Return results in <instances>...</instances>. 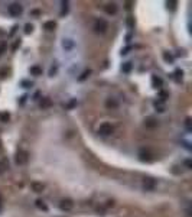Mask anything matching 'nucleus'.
Masks as SVG:
<instances>
[{"label":"nucleus","mask_w":192,"mask_h":217,"mask_svg":"<svg viewBox=\"0 0 192 217\" xmlns=\"http://www.w3.org/2000/svg\"><path fill=\"white\" fill-rule=\"evenodd\" d=\"M22 12H23V8H22L20 3H12V5L9 6V13H10V16L18 18L19 15H22Z\"/></svg>","instance_id":"obj_1"},{"label":"nucleus","mask_w":192,"mask_h":217,"mask_svg":"<svg viewBox=\"0 0 192 217\" xmlns=\"http://www.w3.org/2000/svg\"><path fill=\"white\" fill-rule=\"evenodd\" d=\"M94 29H95V32H98V33H104V32L107 31V22H106V20H103V19L95 20V23H94Z\"/></svg>","instance_id":"obj_2"},{"label":"nucleus","mask_w":192,"mask_h":217,"mask_svg":"<svg viewBox=\"0 0 192 217\" xmlns=\"http://www.w3.org/2000/svg\"><path fill=\"white\" fill-rule=\"evenodd\" d=\"M98 133H100V135H104V136L111 135V133H113V126H111L110 123H103V125H100V128H98Z\"/></svg>","instance_id":"obj_3"},{"label":"nucleus","mask_w":192,"mask_h":217,"mask_svg":"<svg viewBox=\"0 0 192 217\" xmlns=\"http://www.w3.org/2000/svg\"><path fill=\"white\" fill-rule=\"evenodd\" d=\"M59 207H61V210H64V211H69V210H72V207H74V201H72L71 198H64V200L61 201Z\"/></svg>","instance_id":"obj_4"},{"label":"nucleus","mask_w":192,"mask_h":217,"mask_svg":"<svg viewBox=\"0 0 192 217\" xmlns=\"http://www.w3.org/2000/svg\"><path fill=\"white\" fill-rule=\"evenodd\" d=\"M28 162V152L25 151H19L18 155H16V164L18 165H23Z\"/></svg>","instance_id":"obj_5"},{"label":"nucleus","mask_w":192,"mask_h":217,"mask_svg":"<svg viewBox=\"0 0 192 217\" xmlns=\"http://www.w3.org/2000/svg\"><path fill=\"white\" fill-rule=\"evenodd\" d=\"M155 185H156V182H155V179H152V178H146V179L143 181V188L147 190V191H152V190L155 188Z\"/></svg>","instance_id":"obj_6"},{"label":"nucleus","mask_w":192,"mask_h":217,"mask_svg":"<svg viewBox=\"0 0 192 217\" xmlns=\"http://www.w3.org/2000/svg\"><path fill=\"white\" fill-rule=\"evenodd\" d=\"M104 10H106V13H109V15H116V13H117V5H116V3H109V5H106Z\"/></svg>","instance_id":"obj_7"},{"label":"nucleus","mask_w":192,"mask_h":217,"mask_svg":"<svg viewBox=\"0 0 192 217\" xmlns=\"http://www.w3.org/2000/svg\"><path fill=\"white\" fill-rule=\"evenodd\" d=\"M31 188H32V191H35V192H42V191L45 190V185H43L42 182H32V184H31Z\"/></svg>","instance_id":"obj_8"},{"label":"nucleus","mask_w":192,"mask_h":217,"mask_svg":"<svg viewBox=\"0 0 192 217\" xmlns=\"http://www.w3.org/2000/svg\"><path fill=\"white\" fill-rule=\"evenodd\" d=\"M39 106H41V108H49V107L52 106V101H51V98L45 97V98H42V100H41Z\"/></svg>","instance_id":"obj_9"},{"label":"nucleus","mask_w":192,"mask_h":217,"mask_svg":"<svg viewBox=\"0 0 192 217\" xmlns=\"http://www.w3.org/2000/svg\"><path fill=\"white\" fill-rule=\"evenodd\" d=\"M152 84H153V87H155V88H159V87H162L163 81H162V78H159V77L153 75V77H152Z\"/></svg>","instance_id":"obj_10"},{"label":"nucleus","mask_w":192,"mask_h":217,"mask_svg":"<svg viewBox=\"0 0 192 217\" xmlns=\"http://www.w3.org/2000/svg\"><path fill=\"white\" fill-rule=\"evenodd\" d=\"M31 74L39 77V75H42V68L38 67V65H33V67H31Z\"/></svg>","instance_id":"obj_11"},{"label":"nucleus","mask_w":192,"mask_h":217,"mask_svg":"<svg viewBox=\"0 0 192 217\" xmlns=\"http://www.w3.org/2000/svg\"><path fill=\"white\" fill-rule=\"evenodd\" d=\"M145 125H146V128H150V129H153V128H156V126H157V122H156L153 117H149V119H146Z\"/></svg>","instance_id":"obj_12"},{"label":"nucleus","mask_w":192,"mask_h":217,"mask_svg":"<svg viewBox=\"0 0 192 217\" xmlns=\"http://www.w3.org/2000/svg\"><path fill=\"white\" fill-rule=\"evenodd\" d=\"M139 156H140V159H142V161H147V162H150V161H152V155H150L149 152L142 151V152L139 154Z\"/></svg>","instance_id":"obj_13"},{"label":"nucleus","mask_w":192,"mask_h":217,"mask_svg":"<svg viewBox=\"0 0 192 217\" xmlns=\"http://www.w3.org/2000/svg\"><path fill=\"white\" fill-rule=\"evenodd\" d=\"M106 106H107L109 108H117L119 104H117V101H116L114 98H109V100L106 101Z\"/></svg>","instance_id":"obj_14"},{"label":"nucleus","mask_w":192,"mask_h":217,"mask_svg":"<svg viewBox=\"0 0 192 217\" xmlns=\"http://www.w3.org/2000/svg\"><path fill=\"white\" fill-rule=\"evenodd\" d=\"M7 168H9V162H7L6 159L0 161V174H3V172H5Z\"/></svg>","instance_id":"obj_15"},{"label":"nucleus","mask_w":192,"mask_h":217,"mask_svg":"<svg viewBox=\"0 0 192 217\" xmlns=\"http://www.w3.org/2000/svg\"><path fill=\"white\" fill-rule=\"evenodd\" d=\"M55 26H56V23H55L54 20H49V22H46V23L43 25V28H45L46 31H54Z\"/></svg>","instance_id":"obj_16"},{"label":"nucleus","mask_w":192,"mask_h":217,"mask_svg":"<svg viewBox=\"0 0 192 217\" xmlns=\"http://www.w3.org/2000/svg\"><path fill=\"white\" fill-rule=\"evenodd\" d=\"M62 46H64L65 49H68V51H69V49L74 46V42H72L71 39H64V42H62Z\"/></svg>","instance_id":"obj_17"},{"label":"nucleus","mask_w":192,"mask_h":217,"mask_svg":"<svg viewBox=\"0 0 192 217\" xmlns=\"http://www.w3.org/2000/svg\"><path fill=\"white\" fill-rule=\"evenodd\" d=\"M36 207L41 208V210H43V211H48V205H46L42 200H36Z\"/></svg>","instance_id":"obj_18"},{"label":"nucleus","mask_w":192,"mask_h":217,"mask_svg":"<svg viewBox=\"0 0 192 217\" xmlns=\"http://www.w3.org/2000/svg\"><path fill=\"white\" fill-rule=\"evenodd\" d=\"M121 70H123V72H130V70H132V62H124L123 67H121Z\"/></svg>","instance_id":"obj_19"},{"label":"nucleus","mask_w":192,"mask_h":217,"mask_svg":"<svg viewBox=\"0 0 192 217\" xmlns=\"http://www.w3.org/2000/svg\"><path fill=\"white\" fill-rule=\"evenodd\" d=\"M155 107L157 108V112H160V113L165 112V107H163V104H162L160 101H156V103H155Z\"/></svg>","instance_id":"obj_20"},{"label":"nucleus","mask_w":192,"mask_h":217,"mask_svg":"<svg viewBox=\"0 0 192 217\" xmlns=\"http://www.w3.org/2000/svg\"><path fill=\"white\" fill-rule=\"evenodd\" d=\"M9 119H10L9 113H0V120H2V122H7Z\"/></svg>","instance_id":"obj_21"},{"label":"nucleus","mask_w":192,"mask_h":217,"mask_svg":"<svg viewBox=\"0 0 192 217\" xmlns=\"http://www.w3.org/2000/svg\"><path fill=\"white\" fill-rule=\"evenodd\" d=\"M127 25H129V28H130V29H133V28H134V19H133L132 16L127 19Z\"/></svg>","instance_id":"obj_22"},{"label":"nucleus","mask_w":192,"mask_h":217,"mask_svg":"<svg viewBox=\"0 0 192 217\" xmlns=\"http://www.w3.org/2000/svg\"><path fill=\"white\" fill-rule=\"evenodd\" d=\"M163 58H165L166 62H173V57L169 55V54H163Z\"/></svg>","instance_id":"obj_23"},{"label":"nucleus","mask_w":192,"mask_h":217,"mask_svg":"<svg viewBox=\"0 0 192 217\" xmlns=\"http://www.w3.org/2000/svg\"><path fill=\"white\" fill-rule=\"evenodd\" d=\"M90 74H91V71H90V70H87V71H84V72H82V75L79 77V80H81V81H82V80H85V78H87V77H88Z\"/></svg>","instance_id":"obj_24"},{"label":"nucleus","mask_w":192,"mask_h":217,"mask_svg":"<svg viewBox=\"0 0 192 217\" xmlns=\"http://www.w3.org/2000/svg\"><path fill=\"white\" fill-rule=\"evenodd\" d=\"M159 96H160V98H162V101H165V100H166V98L169 97V94H168L166 91H160V93H159Z\"/></svg>","instance_id":"obj_25"},{"label":"nucleus","mask_w":192,"mask_h":217,"mask_svg":"<svg viewBox=\"0 0 192 217\" xmlns=\"http://www.w3.org/2000/svg\"><path fill=\"white\" fill-rule=\"evenodd\" d=\"M32 29H33V26H32V25H29V23H28V25L25 26V32H26V33L32 32Z\"/></svg>","instance_id":"obj_26"},{"label":"nucleus","mask_w":192,"mask_h":217,"mask_svg":"<svg viewBox=\"0 0 192 217\" xmlns=\"http://www.w3.org/2000/svg\"><path fill=\"white\" fill-rule=\"evenodd\" d=\"M22 85H23L25 88H29V87H32V83H29V81H22Z\"/></svg>","instance_id":"obj_27"},{"label":"nucleus","mask_w":192,"mask_h":217,"mask_svg":"<svg viewBox=\"0 0 192 217\" xmlns=\"http://www.w3.org/2000/svg\"><path fill=\"white\" fill-rule=\"evenodd\" d=\"M185 126H186L188 129H191V117H186V120H185Z\"/></svg>","instance_id":"obj_28"},{"label":"nucleus","mask_w":192,"mask_h":217,"mask_svg":"<svg viewBox=\"0 0 192 217\" xmlns=\"http://www.w3.org/2000/svg\"><path fill=\"white\" fill-rule=\"evenodd\" d=\"M185 167H186L188 169H189V168H192V162H191L189 159H186V161H185Z\"/></svg>","instance_id":"obj_29"},{"label":"nucleus","mask_w":192,"mask_h":217,"mask_svg":"<svg viewBox=\"0 0 192 217\" xmlns=\"http://www.w3.org/2000/svg\"><path fill=\"white\" fill-rule=\"evenodd\" d=\"M3 49H5V44H3V45H0V54L3 52Z\"/></svg>","instance_id":"obj_30"},{"label":"nucleus","mask_w":192,"mask_h":217,"mask_svg":"<svg viewBox=\"0 0 192 217\" xmlns=\"http://www.w3.org/2000/svg\"><path fill=\"white\" fill-rule=\"evenodd\" d=\"M0 207H2V205H0Z\"/></svg>","instance_id":"obj_31"}]
</instances>
